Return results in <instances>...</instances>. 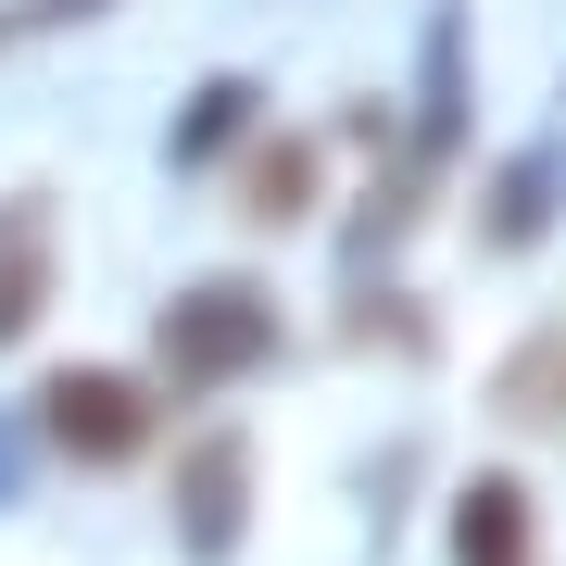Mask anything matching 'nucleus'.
I'll list each match as a JSON object with an SVG mask.
<instances>
[{"label": "nucleus", "instance_id": "8", "mask_svg": "<svg viewBox=\"0 0 566 566\" xmlns=\"http://www.w3.org/2000/svg\"><path fill=\"white\" fill-rule=\"evenodd\" d=\"M252 126V88H202V102H189V126H177V164H202L214 139H240Z\"/></svg>", "mask_w": 566, "mask_h": 566}, {"label": "nucleus", "instance_id": "3", "mask_svg": "<svg viewBox=\"0 0 566 566\" xmlns=\"http://www.w3.org/2000/svg\"><path fill=\"white\" fill-rule=\"evenodd\" d=\"M240 528H252V441H240V428H214V441L177 453V542L202 554V566H227V554H240Z\"/></svg>", "mask_w": 566, "mask_h": 566}, {"label": "nucleus", "instance_id": "1", "mask_svg": "<svg viewBox=\"0 0 566 566\" xmlns=\"http://www.w3.org/2000/svg\"><path fill=\"white\" fill-rule=\"evenodd\" d=\"M51 465H76V479H126V465H151L164 441V378H126V365H51L39 403H25Z\"/></svg>", "mask_w": 566, "mask_h": 566}, {"label": "nucleus", "instance_id": "4", "mask_svg": "<svg viewBox=\"0 0 566 566\" xmlns=\"http://www.w3.org/2000/svg\"><path fill=\"white\" fill-rule=\"evenodd\" d=\"M441 554H453V566H542V504H528L516 465H479V479L453 491Z\"/></svg>", "mask_w": 566, "mask_h": 566}, {"label": "nucleus", "instance_id": "7", "mask_svg": "<svg viewBox=\"0 0 566 566\" xmlns=\"http://www.w3.org/2000/svg\"><path fill=\"white\" fill-rule=\"evenodd\" d=\"M315 189H327V177H315V151H303V139H264V151H252V177H240V202H252L264 227H290V214H315Z\"/></svg>", "mask_w": 566, "mask_h": 566}, {"label": "nucleus", "instance_id": "6", "mask_svg": "<svg viewBox=\"0 0 566 566\" xmlns=\"http://www.w3.org/2000/svg\"><path fill=\"white\" fill-rule=\"evenodd\" d=\"M491 416H504V428H554V416H566V327H528V340L504 353Z\"/></svg>", "mask_w": 566, "mask_h": 566}, {"label": "nucleus", "instance_id": "2", "mask_svg": "<svg viewBox=\"0 0 566 566\" xmlns=\"http://www.w3.org/2000/svg\"><path fill=\"white\" fill-rule=\"evenodd\" d=\"M277 340H290V315H277L264 277H189L151 327V378L164 390H227V378H264Z\"/></svg>", "mask_w": 566, "mask_h": 566}, {"label": "nucleus", "instance_id": "5", "mask_svg": "<svg viewBox=\"0 0 566 566\" xmlns=\"http://www.w3.org/2000/svg\"><path fill=\"white\" fill-rule=\"evenodd\" d=\"M63 214H51V189H13L0 202V353L25 340V327L51 315V290H63Z\"/></svg>", "mask_w": 566, "mask_h": 566}]
</instances>
